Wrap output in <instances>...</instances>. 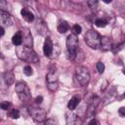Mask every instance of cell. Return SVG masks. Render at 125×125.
Instances as JSON below:
<instances>
[{"mask_svg": "<svg viewBox=\"0 0 125 125\" xmlns=\"http://www.w3.org/2000/svg\"><path fill=\"white\" fill-rule=\"evenodd\" d=\"M16 54L19 59L26 62H37L39 61L37 54L33 51L32 48L26 46H18L16 47Z\"/></svg>", "mask_w": 125, "mask_h": 125, "instance_id": "1", "label": "cell"}, {"mask_svg": "<svg viewBox=\"0 0 125 125\" xmlns=\"http://www.w3.org/2000/svg\"><path fill=\"white\" fill-rule=\"evenodd\" d=\"M78 44H79V40H78L77 35L71 33L67 36V38H66V54H67V58L69 60H74L75 57L77 56Z\"/></svg>", "mask_w": 125, "mask_h": 125, "instance_id": "2", "label": "cell"}, {"mask_svg": "<svg viewBox=\"0 0 125 125\" xmlns=\"http://www.w3.org/2000/svg\"><path fill=\"white\" fill-rule=\"evenodd\" d=\"M84 40L86 42V44L92 48V49H98L100 48V44H101V35L96 31V30H88L84 36Z\"/></svg>", "mask_w": 125, "mask_h": 125, "instance_id": "3", "label": "cell"}, {"mask_svg": "<svg viewBox=\"0 0 125 125\" xmlns=\"http://www.w3.org/2000/svg\"><path fill=\"white\" fill-rule=\"evenodd\" d=\"M75 80L81 86L85 87L90 82V72L85 66H78L75 70Z\"/></svg>", "mask_w": 125, "mask_h": 125, "instance_id": "4", "label": "cell"}, {"mask_svg": "<svg viewBox=\"0 0 125 125\" xmlns=\"http://www.w3.org/2000/svg\"><path fill=\"white\" fill-rule=\"evenodd\" d=\"M15 89H16V92L18 94L19 99L21 102L26 103V102H29L30 101L31 94H30V91H29L28 86L24 82H19V83H17Z\"/></svg>", "mask_w": 125, "mask_h": 125, "instance_id": "5", "label": "cell"}, {"mask_svg": "<svg viewBox=\"0 0 125 125\" xmlns=\"http://www.w3.org/2000/svg\"><path fill=\"white\" fill-rule=\"evenodd\" d=\"M46 83H47V88L52 91L55 92L58 87H59V79H58V74L56 73V71L51 70L48 72L47 76H46Z\"/></svg>", "mask_w": 125, "mask_h": 125, "instance_id": "6", "label": "cell"}, {"mask_svg": "<svg viewBox=\"0 0 125 125\" xmlns=\"http://www.w3.org/2000/svg\"><path fill=\"white\" fill-rule=\"evenodd\" d=\"M99 102H100V99L98 96H94L92 97V99L89 101V104H88V107H87V110H86V118L87 119H93L94 116H95V112H96V108L99 104Z\"/></svg>", "mask_w": 125, "mask_h": 125, "instance_id": "7", "label": "cell"}, {"mask_svg": "<svg viewBox=\"0 0 125 125\" xmlns=\"http://www.w3.org/2000/svg\"><path fill=\"white\" fill-rule=\"evenodd\" d=\"M29 114L36 122H43L46 120V111L41 107H29Z\"/></svg>", "mask_w": 125, "mask_h": 125, "instance_id": "8", "label": "cell"}, {"mask_svg": "<svg viewBox=\"0 0 125 125\" xmlns=\"http://www.w3.org/2000/svg\"><path fill=\"white\" fill-rule=\"evenodd\" d=\"M65 123L66 125H81L82 120L76 113L69 110L65 113Z\"/></svg>", "mask_w": 125, "mask_h": 125, "instance_id": "9", "label": "cell"}, {"mask_svg": "<svg viewBox=\"0 0 125 125\" xmlns=\"http://www.w3.org/2000/svg\"><path fill=\"white\" fill-rule=\"evenodd\" d=\"M21 31V35H22V42H23V46H26V47H30L32 48V44H33V41H32V36L29 32V30L27 28H24Z\"/></svg>", "mask_w": 125, "mask_h": 125, "instance_id": "10", "label": "cell"}, {"mask_svg": "<svg viewBox=\"0 0 125 125\" xmlns=\"http://www.w3.org/2000/svg\"><path fill=\"white\" fill-rule=\"evenodd\" d=\"M54 45L51 41L50 38H46L45 39V42H44V45H43V53L46 57H50L52 56L53 54V51H54Z\"/></svg>", "mask_w": 125, "mask_h": 125, "instance_id": "11", "label": "cell"}, {"mask_svg": "<svg viewBox=\"0 0 125 125\" xmlns=\"http://www.w3.org/2000/svg\"><path fill=\"white\" fill-rule=\"evenodd\" d=\"M100 48L103 51H109L112 49V41L109 37L107 36H103L101 37V44H100Z\"/></svg>", "mask_w": 125, "mask_h": 125, "instance_id": "12", "label": "cell"}, {"mask_svg": "<svg viewBox=\"0 0 125 125\" xmlns=\"http://www.w3.org/2000/svg\"><path fill=\"white\" fill-rule=\"evenodd\" d=\"M0 19H1V24L2 26H9L11 25V20H10V15L7 11H0Z\"/></svg>", "mask_w": 125, "mask_h": 125, "instance_id": "13", "label": "cell"}, {"mask_svg": "<svg viewBox=\"0 0 125 125\" xmlns=\"http://www.w3.org/2000/svg\"><path fill=\"white\" fill-rule=\"evenodd\" d=\"M21 17L28 22H31L34 21V15L33 13L28 9V8H22L21 11Z\"/></svg>", "mask_w": 125, "mask_h": 125, "instance_id": "14", "label": "cell"}, {"mask_svg": "<svg viewBox=\"0 0 125 125\" xmlns=\"http://www.w3.org/2000/svg\"><path fill=\"white\" fill-rule=\"evenodd\" d=\"M3 79H4V81H5L7 86L12 85L14 83V81H15V75H14L13 71H11V70L5 71L3 73Z\"/></svg>", "mask_w": 125, "mask_h": 125, "instance_id": "15", "label": "cell"}, {"mask_svg": "<svg viewBox=\"0 0 125 125\" xmlns=\"http://www.w3.org/2000/svg\"><path fill=\"white\" fill-rule=\"evenodd\" d=\"M79 102H80V97L77 96V95L73 96V97L69 100V102H68V104H67V107H68V109H69V110H73V109H75L76 106L79 104Z\"/></svg>", "mask_w": 125, "mask_h": 125, "instance_id": "16", "label": "cell"}, {"mask_svg": "<svg viewBox=\"0 0 125 125\" xmlns=\"http://www.w3.org/2000/svg\"><path fill=\"white\" fill-rule=\"evenodd\" d=\"M12 43H13L16 47L21 45V43H22V35H21V31H18V32L12 37Z\"/></svg>", "mask_w": 125, "mask_h": 125, "instance_id": "17", "label": "cell"}, {"mask_svg": "<svg viewBox=\"0 0 125 125\" xmlns=\"http://www.w3.org/2000/svg\"><path fill=\"white\" fill-rule=\"evenodd\" d=\"M69 29V24L65 21H62L59 23L58 25V31L60 33H65L67 30Z\"/></svg>", "mask_w": 125, "mask_h": 125, "instance_id": "18", "label": "cell"}, {"mask_svg": "<svg viewBox=\"0 0 125 125\" xmlns=\"http://www.w3.org/2000/svg\"><path fill=\"white\" fill-rule=\"evenodd\" d=\"M95 25L98 26V27H104L106 24H107V21L103 19V18H98L95 20Z\"/></svg>", "mask_w": 125, "mask_h": 125, "instance_id": "19", "label": "cell"}, {"mask_svg": "<svg viewBox=\"0 0 125 125\" xmlns=\"http://www.w3.org/2000/svg\"><path fill=\"white\" fill-rule=\"evenodd\" d=\"M44 125H59V123H58L57 118L50 117V118H48L44 121Z\"/></svg>", "mask_w": 125, "mask_h": 125, "instance_id": "20", "label": "cell"}, {"mask_svg": "<svg viewBox=\"0 0 125 125\" xmlns=\"http://www.w3.org/2000/svg\"><path fill=\"white\" fill-rule=\"evenodd\" d=\"M72 31H73V34H75V35L80 34L81 31H82V27H81V25H79L78 23L74 24V25L72 26Z\"/></svg>", "mask_w": 125, "mask_h": 125, "instance_id": "21", "label": "cell"}, {"mask_svg": "<svg viewBox=\"0 0 125 125\" xmlns=\"http://www.w3.org/2000/svg\"><path fill=\"white\" fill-rule=\"evenodd\" d=\"M10 117L13 118V119H18L20 117V111H19V109H16V108L12 109L10 111Z\"/></svg>", "mask_w": 125, "mask_h": 125, "instance_id": "22", "label": "cell"}, {"mask_svg": "<svg viewBox=\"0 0 125 125\" xmlns=\"http://www.w3.org/2000/svg\"><path fill=\"white\" fill-rule=\"evenodd\" d=\"M87 4H88L89 8H91L92 10H97V9H98V5H99V2L92 0V1H88Z\"/></svg>", "mask_w": 125, "mask_h": 125, "instance_id": "23", "label": "cell"}, {"mask_svg": "<svg viewBox=\"0 0 125 125\" xmlns=\"http://www.w3.org/2000/svg\"><path fill=\"white\" fill-rule=\"evenodd\" d=\"M23 73H24L26 76H30V75H32L33 71H32L31 66H30V65H25V66L23 67Z\"/></svg>", "mask_w": 125, "mask_h": 125, "instance_id": "24", "label": "cell"}, {"mask_svg": "<svg viewBox=\"0 0 125 125\" xmlns=\"http://www.w3.org/2000/svg\"><path fill=\"white\" fill-rule=\"evenodd\" d=\"M96 67H97V70H98L99 73H103V72L104 71V62H99L97 63Z\"/></svg>", "mask_w": 125, "mask_h": 125, "instance_id": "25", "label": "cell"}, {"mask_svg": "<svg viewBox=\"0 0 125 125\" xmlns=\"http://www.w3.org/2000/svg\"><path fill=\"white\" fill-rule=\"evenodd\" d=\"M9 106H10V103L7 102V101L2 102L1 104H0V107H1V109H3V110H7V109L9 108Z\"/></svg>", "mask_w": 125, "mask_h": 125, "instance_id": "26", "label": "cell"}, {"mask_svg": "<svg viewBox=\"0 0 125 125\" xmlns=\"http://www.w3.org/2000/svg\"><path fill=\"white\" fill-rule=\"evenodd\" d=\"M118 114L122 117H125V106H122L118 109Z\"/></svg>", "mask_w": 125, "mask_h": 125, "instance_id": "27", "label": "cell"}, {"mask_svg": "<svg viewBox=\"0 0 125 125\" xmlns=\"http://www.w3.org/2000/svg\"><path fill=\"white\" fill-rule=\"evenodd\" d=\"M42 102H43V97H42V96H37V97L35 98V103H36V104H40Z\"/></svg>", "mask_w": 125, "mask_h": 125, "instance_id": "28", "label": "cell"}, {"mask_svg": "<svg viewBox=\"0 0 125 125\" xmlns=\"http://www.w3.org/2000/svg\"><path fill=\"white\" fill-rule=\"evenodd\" d=\"M88 125H99V123H98V121H97L95 118H93V119H91V120L89 121Z\"/></svg>", "mask_w": 125, "mask_h": 125, "instance_id": "29", "label": "cell"}, {"mask_svg": "<svg viewBox=\"0 0 125 125\" xmlns=\"http://www.w3.org/2000/svg\"><path fill=\"white\" fill-rule=\"evenodd\" d=\"M0 31H1V36H3V35H4V27H3V26H1Z\"/></svg>", "mask_w": 125, "mask_h": 125, "instance_id": "30", "label": "cell"}, {"mask_svg": "<svg viewBox=\"0 0 125 125\" xmlns=\"http://www.w3.org/2000/svg\"><path fill=\"white\" fill-rule=\"evenodd\" d=\"M122 72H123V74H125V67L123 68V70H122Z\"/></svg>", "mask_w": 125, "mask_h": 125, "instance_id": "31", "label": "cell"}, {"mask_svg": "<svg viewBox=\"0 0 125 125\" xmlns=\"http://www.w3.org/2000/svg\"><path fill=\"white\" fill-rule=\"evenodd\" d=\"M123 97H124V98H125V92H124V95H123Z\"/></svg>", "mask_w": 125, "mask_h": 125, "instance_id": "32", "label": "cell"}]
</instances>
